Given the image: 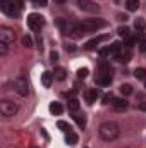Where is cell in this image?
I'll list each match as a JSON object with an SVG mask.
<instances>
[{
    "label": "cell",
    "instance_id": "cell-32",
    "mask_svg": "<svg viewBox=\"0 0 146 148\" xmlns=\"http://www.w3.org/2000/svg\"><path fill=\"white\" fill-rule=\"evenodd\" d=\"M110 100H113V97H112V95H108V93H107V95L103 97V103H108Z\"/></svg>",
    "mask_w": 146,
    "mask_h": 148
},
{
    "label": "cell",
    "instance_id": "cell-37",
    "mask_svg": "<svg viewBox=\"0 0 146 148\" xmlns=\"http://www.w3.org/2000/svg\"><path fill=\"white\" fill-rule=\"evenodd\" d=\"M145 86H146V81H145Z\"/></svg>",
    "mask_w": 146,
    "mask_h": 148
},
{
    "label": "cell",
    "instance_id": "cell-34",
    "mask_svg": "<svg viewBox=\"0 0 146 148\" xmlns=\"http://www.w3.org/2000/svg\"><path fill=\"white\" fill-rule=\"evenodd\" d=\"M67 50H71V52H74V50H76V47H74V45H69V47H67Z\"/></svg>",
    "mask_w": 146,
    "mask_h": 148
},
{
    "label": "cell",
    "instance_id": "cell-4",
    "mask_svg": "<svg viewBox=\"0 0 146 148\" xmlns=\"http://www.w3.org/2000/svg\"><path fill=\"white\" fill-rule=\"evenodd\" d=\"M26 24H28V28H29L31 31H40V29L43 28V24H45V19H43V16H41V14L33 12V14H29V16H28Z\"/></svg>",
    "mask_w": 146,
    "mask_h": 148
},
{
    "label": "cell",
    "instance_id": "cell-1",
    "mask_svg": "<svg viewBox=\"0 0 146 148\" xmlns=\"http://www.w3.org/2000/svg\"><path fill=\"white\" fill-rule=\"evenodd\" d=\"M98 133H100V138H102L103 141H115V140L120 136V127H119L117 122L108 121V122H103V124L100 126Z\"/></svg>",
    "mask_w": 146,
    "mask_h": 148
},
{
    "label": "cell",
    "instance_id": "cell-30",
    "mask_svg": "<svg viewBox=\"0 0 146 148\" xmlns=\"http://www.w3.org/2000/svg\"><path fill=\"white\" fill-rule=\"evenodd\" d=\"M7 50H9V45H5V43H2V41H0V55H5V53H7Z\"/></svg>",
    "mask_w": 146,
    "mask_h": 148
},
{
    "label": "cell",
    "instance_id": "cell-28",
    "mask_svg": "<svg viewBox=\"0 0 146 148\" xmlns=\"http://www.w3.org/2000/svg\"><path fill=\"white\" fill-rule=\"evenodd\" d=\"M23 45L28 47V48H31V47H33V40H31L29 36H24L23 38Z\"/></svg>",
    "mask_w": 146,
    "mask_h": 148
},
{
    "label": "cell",
    "instance_id": "cell-5",
    "mask_svg": "<svg viewBox=\"0 0 146 148\" xmlns=\"http://www.w3.org/2000/svg\"><path fill=\"white\" fill-rule=\"evenodd\" d=\"M14 90H16L17 95L26 97V95L29 93V83H28V79H26L24 76L16 77V79H14Z\"/></svg>",
    "mask_w": 146,
    "mask_h": 148
},
{
    "label": "cell",
    "instance_id": "cell-22",
    "mask_svg": "<svg viewBox=\"0 0 146 148\" xmlns=\"http://www.w3.org/2000/svg\"><path fill=\"white\" fill-rule=\"evenodd\" d=\"M55 77L59 79V81H64L65 77H67V71L64 69V67H55Z\"/></svg>",
    "mask_w": 146,
    "mask_h": 148
},
{
    "label": "cell",
    "instance_id": "cell-29",
    "mask_svg": "<svg viewBox=\"0 0 146 148\" xmlns=\"http://www.w3.org/2000/svg\"><path fill=\"white\" fill-rule=\"evenodd\" d=\"M88 73H89V71H88L86 67H83V69H79V71H77V77H81V79H83V77H86V76H88Z\"/></svg>",
    "mask_w": 146,
    "mask_h": 148
},
{
    "label": "cell",
    "instance_id": "cell-20",
    "mask_svg": "<svg viewBox=\"0 0 146 148\" xmlns=\"http://www.w3.org/2000/svg\"><path fill=\"white\" fill-rule=\"evenodd\" d=\"M77 140H79V138H77V134H76L74 131L65 133V143H67V145H76V143H77Z\"/></svg>",
    "mask_w": 146,
    "mask_h": 148
},
{
    "label": "cell",
    "instance_id": "cell-24",
    "mask_svg": "<svg viewBox=\"0 0 146 148\" xmlns=\"http://www.w3.org/2000/svg\"><path fill=\"white\" fill-rule=\"evenodd\" d=\"M134 76H136V79L146 81V69H143V67H138V69L134 71Z\"/></svg>",
    "mask_w": 146,
    "mask_h": 148
},
{
    "label": "cell",
    "instance_id": "cell-16",
    "mask_svg": "<svg viewBox=\"0 0 146 148\" xmlns=\"http://www.w3.org/2000/svg\"><path fill=\"white\" fill-rule=\"evenodd\" d=\"M117 33H119V36L124 38L126 41H127V40H131V29H129L127 26H120V28L117 29Z\"/></svg>",
    "mask_w": 146,
    "mask_h": 148
},
{
    "label": "cell",
    "instance_id": "cell-27",
    "mask_svg": "<svg viewBox=\"0 0 146 148\" xmlns=\"http://www.w3.org/2000/svg\"><path fill=\"white\" fill-rule=\"evenodd\" d=\"M57 126H59V129H62L64 133H69V131H71V126H69L65 121H59V122H57Z\"/></svg>",
    "mask_w": 146,
    "mask_h": 148
},
{
    "label": "cell",
    "instance_id": "cell-6",
    "mask_svg": "<svg viewBox=\"0 0 146 148\" xmlns=\"http://www.w3.org/2000/svg\"><path fill=\"white\" fill-rule=\"evenodd\" d=\"M17 105L14 103V102H10V100H2L0 102V112H2V115H5V117H12V115H16L17 114Z\"/></svg>",
    "mask_w": 146,
    "mask_h": 148
},
{
    "label": "cell",
    "instance_id": "cell-8",
    "mask_svg": "<svg viewBox=\"0 0 146 148\" xmlns=\"http://www.w3.org/2000/svg\"><path fill=\"white\" fill-rule=\"evenodd\" d=\"M131 47L129 45H122L120 47V50L115 53V59L119 60V62H129L131 60Z\"/></svg>",
    "mask_w": 146,
    "mask_h": 148
},
{
    "label": "cell",
    "instance_id": "cell-26",
    "mask_svg": "<svg viewBox=\"0 0 146 148\" xmlns=\"http://www.w3.org/2000/svg\"><path fill=\"white\" fill-rule=\"evenodd\" d=\"M120 93L122 95H131L132 93V86L131 84H120Z\"/></svg>",
    "mask_w": 146,
    "mask_h": 148
},
{
    "label": "cell",
    "instance_id": "cell-25",
    "mask_svg": "<svg viewBox=\"0 0 146 148\" xmlns=\"http://www.w3.org/2000/svg\"><path fill=\"white\" fill-rule=\"evenodd\" d=\"M139 50L145 53L146 52V33H141L139 35Z\"/></svg>",
    "mask_w": 146,
    "mask_h": 148
},
{
    "label": "cell",
    "instance_id": "cell-11",
    "mask_svg": "<svg viewBox=\"0 0 146 148\" xmlns=\"http://www.w3.org/2000/svg\"><path fill=\"white\" fill-rule=\"evenodd\" d=\"M103 40H105V36H96V38L88 40V41L84 43V50H93V48H96V47H98Z\"/></svg>",
    "mask_w": 146,
    "mask_h": 148
},
{
    "label": "cell",
    "instance_id": "cell-12",
    "mask_svg": "<svg viewBox=\"0 0 146 148\" xmlns=\"http://www.w3.org/2000/svg\"><path fill=\"white\" fill-rule=\"evenodd\" d=\"M112 105H113V109L115 110H119V112H122V110H126L127 109V100H124V98H113L112 100Z\"/></svg>",
    "mask_w": 146,
    "mask_h": 148
},
{
    "label": "cell",
    "instance_id": "cell-17",
    "mask_svg": "<svg viewBox=\"0 0 146 148\" xmlns=\"http://www.w3.org/2000/svg\"><path fill=\"white\" fill-rule=\"evenodd\" d=\"M48 109H50V112H52L53 115H60V114L64 112V107H62L59 102H53V103H50V107H48Z\"/></svg>",
    "mask_w": 146,
    "mask_h": 148
},
{
    "label": "cell",
    "instance_id": "cell-33",
    "mask_svg": "<svg viewBox=\"0 0 146 148\" xmlns=\"http://www.w3.org/2000/svg\"><path fill=\"white\" fill-rule=\"evenodd\" d=\"M35 3H36V5H41V7H43V5H46V0H35Z\"/></svg>",
    "mask_w": 146,
    "mask_h": 148
},
{
    "label": "cell",
    "instance_id": "cell-36",
    "mask_svg": "<svg viewBox=\"0 0 146 148\" xmlns=\"http://www.w3.org/2000/svg\"><path fill=\"white\" fill-rule=\"evenodd\" d=\"M62 2H65V0H55V3H62Z\"/></svg>",
    "mask_w": 146,
    "mask_h": 148
},
{
    "label": "cell",
    "instance_id": "cell-3",
    "mask_svg": "<svg viewBox=\"0 0 146 148\" xmlns=\"http://www.w3.org/2000/svg\"><path fill=\"white\" fill-rule=\"evenodd\" d=\"M2 10L12 17H17L23 10V0H2Z\"/></svg>",
    "mask_w": 146,
    "mask_h": 148
},
{
    "label": "cell",
    "instance_id": "cell-31",
    "mask_svg": "<svg viewBox=\"0 0 146 148\" xmlns=\"http://www.w3.org/2000/svg\"><path fill=\"white\" fill-rule=\"evenodd\" d=\"M57 59H59V53H57V52H52V53H50V62H53V64H55V62H57Z\"/></svg>",
    "mask_w": 146,
    "mask_h": 148
},
{
    "label": "cell",
    "instance_id": "cell-2",
    "mask_svg": "<svg viewBox=\"0 0 146 148\" xmlns=\"http://www.w3.org/2000/svg\"><path fill=\"white\" fill-rule=\"evenodd\" d=\"M107 26V21L102 19V17H95V19H84L77 24V28L83 31V33H91V31H98L102 28Z\"/></svg>",
    "mask_w": 146,
    "mask_h": 148
},
{
    "label": "cell",
    "instance_id": "cell-19",
    "mask_svg": "<svg viewBox=\"0 0 146 148\" xmlns=\"http://www.w3.org/2000/svg\"><path fill=\"white\" fill-rule=\"evenodd\" d=\"M74 121L77 122V126L79 127H84L86 126V117H84V114H79V112H74Z\"/></svg>",
    "mask_w": 146,
    "mask_h": 148
},
{
    "label": "cell",
    "instance_id": "cell-9",
    "mask_svg": "<svg viewBox=\"0 0 146 148\" xmlns=\"http://www.w3.org/2000/svg\"><path fill=\"white\" fill-rule=\"evenodd\" d=\"M120 47H122L120 43H112L110 47H105V48H102V50H100V55H102V57H108V55H115V53H117V52L120 50Z\"/></svg>",
    "mask_w": 146,
    "mask_h": 148
},
{
    "label": "cell",
    "instance_id": "cell-23",
    "mask_svg": "<svg viewBox=\"0 0 146 148\" xmlns=\"http://www.w3.org/2000/svg\"><path fill=\"white\" fill-rule=\"evenodd\" d=\"M67 109L71 112H77L79 110V102H77V98H69V102H67Z\"/></svg>",
    "mask_w": 146,
    "mask_h": 148
},
{
    "label": "cell",
    "instance_id": "cell-15",
    "mask_svg": "<svg viewBox=\"0 0 146 148\" xmlns=\"http://www.w3.org/2000/svg\"><path fill=\"white\" fill-rule=\"evenodd\" d=\"M52 81H53V74L52 73L45 71V73L41 74V84H43L45 88H50V86H52Z\"/></svg>",
    "mask_w": 146,
    "mask_h": 148
},
{
    "label": "cell",
    "instance_id": "cell-7",
    "mask_svg": "<svg viewBox=\"0 0 146 148\" xmlns=\"http://www.w3.org/2000/svg\"><path fill=\"white\" fill-rule=\"evenodd\" d=\"M14 29H10V28H7V26H2L0 28V41L2 43H5V45H12L14 43Z\"/></svg>",
    "mask_w": 146,
    "mask_h": 148
},
{
    "label": "cell",
    "instance_id": "cell-18",
    "mask_svg": "<svg viewBox=\"0 0 146 148\" xmlns=\"http://www.w3.org/2000/svg\"><path fill=\"white\" fill-rule=\"evenodd\" d=\"M145 28H146V23L145 19H141V17H138L136 21H134V29L141 35V33H145Z\"/></svg>",
    "mask_w": 146,
    "mask_h": 148
},
{
    "label": "cell",
    "instance_id": "cell-21",
    "mask_svg": "<svg viewBox=\"0 0 146 148\" xmlns=\"http://www.w3.org/2000/svg\"><path fill=\"white\" fill-rule=\"evenodd\" d=\"M138 7H139V0H126V9L129 12L138 10Z\"/></svg>",
    "mask_w": 146,
    "mask_h": 148
},
{
    "label": "cell",
    "instance_id": "cell-13",
    "mask_svg": "<svg viewBox=\"0 0 146 148\" xmlns=\"http://www.w3.org/2000/svg\"><path fill=\"white\" fill-rule=\"evenodd\" d=\"M98 97H100V91H98L96 88H91V90H88V91H86V102H88L89 105H91V103H95Z\"/></svg>",
    "mask_w": 146,
    "mask_h": 148
},
{
    "label": "cell",
    "instance_id": "cell-10",
    "mask_svg": "<svg viewBox=\"0 0 146 148\" xmlns=\"http://www.w3.org/2000/svg\"><path fill=\"white\" fill-rule=\"evenodd\" d=\"M79 7L86 12H98V5L93 0H79Z\"/></svg>",
    "mask_w": 146,
    "mask_h": 148
},
{
    "label": "cell",
    "instance_id": "cell-14",
    "mask_svg": "<svg viewBox=\"0 0 146 148\" xmlns=\"http://www.w3.org/2000/svg\"><path fill=\"white\" fill-rule=\"evenodd\" d=\"M95 83H96L98 86H110V83H112V76H107V74H98V76H96V79H95Z\"/></svg>",
    "mask_w": 146,
    "mask_h": 148
},
{
    "label": "cell",
    "instance_id": "cell-35",
    "mask_svg": "<svg viewBox=\"0 0 146 148\" xmlns=\"http://www.w3.org/2000/svg\"><path fill=\"white\" fill-rule=\"evenodd\" d=\"M139 109H141V110H146V103H145V102H143V103L139 105Z\"/></svg>",
    "mask_w": 146,
    "mask_h": 148
}]
</instances>
